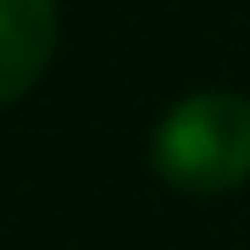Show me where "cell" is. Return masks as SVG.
Instances as JSON below:
<instances>
[{
  "label": "cell",
  "instance_id": "obj_2",
  "mask_svg": "<svg viewBox=\"0 0 250 250\" xmlns=\"http://www.w3.org/2000/svg\"><path fill=\"white\" fill-rule=\"evenodd\" d=\"M56 50V0H0V106L28 95Z\"/></svg>",
  "mask_w": 250,
  "mask_h": 250
},
{
  "label": "cell",
  "instance_id": "obj_1",
  "mask_svg": "<svg viewBox=\"0 0 250 250\" xmlns=\"http://www.w3.org/2000/svg\"><path fill=\"white\" fill-rule=\"evenodd\" d=\"M150 167L184 195H228L250 178V100L206 89L178 100L150 134Z\"/></svg>",
  "mask_w": 250,
  "mask_h": 250
}]
</instances>
